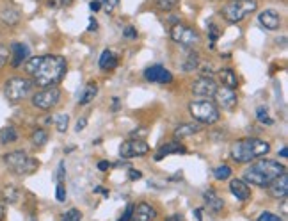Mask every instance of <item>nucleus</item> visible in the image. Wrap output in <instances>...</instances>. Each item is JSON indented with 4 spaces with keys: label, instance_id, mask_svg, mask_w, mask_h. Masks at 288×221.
I'll list each match as a JSON object with an SVG mask.
<instances>
[{
    "label": "nucleus",
    "instance_id": "3",
    "mask_svg": "<svg viewBox=\"0 0 288 221\" xmlns=\"http://www.w3.org/2000/svg\"><path fill=\"white\" fill-rule=\"evenodd\" d=\"M270 152V143L260 138H244L231 145V159L238 164L251 162L256 157L267 155Z\"/></svg>",
    "mask_w": 288,
    "mask_h": 221
},
{
    "label": "nucleus",
    "instance_id": "20",
    "mask_svg": "<svg viewBox=\"0 0 288 221\" xmlns=\"http://www.w3.org/2000/svg\"><path fill=\"white\" fill-rule=\"evenodd\" d=\"M203 198H205V203H207V207L212 210V212H221L222 207H224V201H222L221 198H219V194L215 193L214 189L205 191Z\"/></svg>",
    "mask_w": 288,
    "mask_h": 221
},
{
    "label": "nucleus",
    "instance_id": "26",
    "mask_svg": "<svg viewBox=\"0 0 288 221\" xmlns=\"http://www.w3.org/2000/svg\"><path fill=\"white\" fill-rule=\"evenodd\" d=\"M47 141H48V132L45 131V129H36L31 134V143L34 146H38V148L47 145Z\"/></svg>",
    "mask_w": 288,
    "mask_h": 221
},
{
    "label": "nucleus",
    "instance_id": "28",
    "mask_svg": "<svg viewBox=\"0 0 288 221\" xmlns=\"http://www.w3.org/2000/svg\"><path fill=\"white\" fill-rule=\"evenodd\" d=\"M231 168L228 164H221V166H217L214 170V177L217 178V180H228V178L231 177Z\"/></svg>",
    "mask_w": 288,
    "mask_h": 221
},
{
    "label": "nucleus",
    "instance_id": "1",
    "mask_svg": "<svg viewBox=\"0 0 288 221\" xmlns=\"http://www.w3.org/2000/svg\"><path fill=\"white\" fill-rule=\"evenodd\" d=\"M66 70V59L61 55H38V57H29L25 63V71L32 77V82L43 87H50L61 82Z\"/></svg>",
    "mask_w": 288,
    "mask_h": 221
},
{
    "label": "nucleus",
    "instance_id": "34",
    "mask_svg": "<svg viewBox=\"0 0 288 221\" xmlns=\"http://www.w3.org/2000/svg\"><path fill=\"white\" fill-rule=\"evenodd\" d=\"M61 221H82V212L78 209H70L68 212L63 214Z\"/></svg>",
    "mask_w": 288,
    "mask_h": 221
},
{
    "label": "nucleus",
    "instance_id": "50",
    "mask_svg": "<svg viewBox=\"0 0 288 221\" xmlns=\"http://www.w3.org/2000/svg\"><path fill=\"white\" fill-rule=\"evenodd\" d=\"M166 221H185L183 219L180 214H173V216H169V217H166Z\"/></svg>",
    "mask_w": 288,
    "mask_h": 221
},
{
    "label": "nucleus",
    "instance_id": "49",
    "mask_svg": "<svg viewBox=\"0 0 288 221\" xmlns=\"http://www.w3.org/2000/svg\"><path fill=\"white\" fill-rule=\"evenodd\" d=\"M89 8L93 9V11H100V9H101V2H100V0H93V2L89 4Z\"/></svg>",
    "mask_w": 288,
    "mask_h": 221
},
{
    "label": "nucleus",
    "instance_id": "15",
    "mask_svg": "<svg viewBox=\"0 0 288 221\" xmlns=\"http://www.w3.org/2000/svg\"><path fill=\"white\" fill-rule=\"evenodd\" d=\"M258 20H260V24L263 25L267 31H277L281 25L279 13L274 11V9H265V11H261L260 15H258Z\"/></svg>",
    "mask_w": 288,
    "mask_h": 221
},
{
    "label": "nucleus",
    "instance_id": "37",
    "mask_svg": "<svg viewBox=\"0 0 288 221\" xmlns=\"http://www.w3.org/2000/svg\"><path fill=\"white\" fill-rule=\"evenodd\" d=\"M9 59V48L4 47V45H0V68L4 66Z\"/></svg>",
    "mask_w": 288,
    "mask_h": 221
},
{
    "label": "nucleus",
    "instance_id": "53",
    "mask_svg": "<svg viewBox=\"0 0 288 221\" xmlns=\"http://www.w3.org/2000/svg\"><path fill=\"white\" fill-rule=\"evenodd\" d=\"M279 154H281V157H286V155H288L286 146H283V148H281V152H279Z\"/></svg>",
    "mask_w": 288,
    "mask_h": 221
},
{
    "label": "nucleus",
    "instance_id": "45",
    "mask_svg": "<svg viewBox=\"0 0 288 221\" xmlns=\"http://www.w3.org/2000/svg\"><path fill=\"white\" fill-rule=\"evenodd\" d=\"M132 212H133V205H128V209H126L125 216L121 217L119 221H130V219H132Z\"/></svg>",
    "mask_w": 288,
    "mask_h": 221
},
{
    "label": "nucleus",
    "instance_id": "48",
    "mask_svg": "<svg viewBox=\"0 0 288 221\" xmlns=\"http://www.w3.org/2000/svg\"><path fill=\"white\" fill-rule=\"evenodd\" d=\"M110 162H107V161H101V162H98V170H101V171H107L110 168Z\"/></svg>",
    "mask_w": 288,
    "mask_h": 221
},
{
    "label": "nucleus",
    "instance_id": "12",
    "mask_svg": "<svg viewBox=\"0 0 288 221\" xmlns=\"http://www.w3.org/2000/svg\"><path fill=\"white\" fill-rule=\"evenodd\" d=\"M144 79L148 82H155V84H169L173 82V75L168 68L160 66V64H153V66L146 68L144 70Z\"/></svg>",
    "mask_w": 288,
    "mask_h": 221
},
{
    "label": "nucleus",
    "instance_id": "32",
    "mask_svg": "<svg viewBox=\"0 0 288 221\" xmlns=\"http://www.w3.org/2000/svg\"><path fill=\"white\" fill-rule=\"evenodd\" d=\"M153 2H155V6L160 11H171L173 8H176L180 0H153Z\"/></svg>",
    "mask_w": 288,
    "mask_h": 221
},
{
    "label": "nucleus",
    "instance_id": "21",
    "mask_svg": "<svg viewBox=\"0 0 288 221\" xmlns=\"http://www.w3.org/2000/svg\"><path fill=\"white\" fill-rule=\"evenodd\" d=\"M201 127L198 123H180L178 127L175 129V139H183L189 138V136H194L199 132Z\"/></svg>",
    "mask_w": 288,
    "mask_h": 221
},
{
    "label": "nucleus",
    "instance_id": "38",
    "mask_svg": "<svg viewBox=\"0 0 288 221\" xmlns=\"http://www.w3.org/2000/svg\"><path fill=\"white\" fill-rule=\"evenodd\" d=\"M71 2H73V0H48V6H50V8H66Z\"/></svg>",
    "mask_w": 288,
    "mask_h": 221
},
{
    "label": "nucleus",
    "instance_id": "39",
    "mask_svg": "<svg viewBox=\"0 0 288 221\" xmlns=\"http://www.w3.org/2000/svg\"><path fill=\"white\" fill-rule=\"evenodd\" d=\"M258 221H283V219L272 212H261V216L258 217Z\"/></svg>",
    "mask_w": 288,
    "mask_h": 221
},
{
    "label": "nucleus",
    "instance_id": "40",
    "mask_svg": "<svg viewBox=\"0 0 288 221\" xmlns=\"http://www.w3.org/2000/svg\"><path fill=\"white\" fill-rule=\"evenodd\" d=\"M123 36H125V38H128V40H133V38H137V29L132 27V25H128V27L123 31Z\"/></svg>",
    "mask_w": 288,
    "mask_h": 221
},
{
    "label": "nucleus",
    "instance_id": "46",
    "mask_svg": "<svg viewBox=\"0 0 288 221\" xmlns=\"http://www.w3.org/2000/svg\"><path fill=\"white\" fill-rule=\"evenodd\" d=\"M87 31H91V32L98 31V22L94 20L93 16H91V18H89V27H87Z\"/></svg>",
    "mask_w": 288,
    "mask_h": 221
},
{
    "label": "nucleus",
    "instance_id": "35",
    "mask_svg": "<svg viewBox=\"0 0 288 221\" xmlns=\"http://www.w3.org/2000/svg\"><path fill=\"white\" fill-rule=\"evenodd\" d=\"M101 2V8L105 9L107 13H112L114 9L119 6V0H100Z\"/></svg>",
    "mask_w": 288,
    "mask_h": 221
},
{
    "label": "nucleus",
    "instance_id": "30",
    "mask_svg": "<svg viewBox=\"0 0 288 221\" xmlns=\"http://www.w3.org/2000/svg\"><path fill=\"white\" fill-rule=\"evenodd\" d=\"M55 127H57L59 132H66L68 129V123H70V116L66 115V113H61V115L55 116Z\"/></svg>",
    "mask_w": 288,
    "mask_h": 221
},
{
    "label": "nucleus",
    "instance_id": "47",
    "mask_svg": "<svg viewBox=\"0 0 288 221\" xmlns=\"http://www.w3.org/2000/svg\"><path fill=\"white\" fill-rule=\"evenodd\" d=\"M140 177H142V173L139 170H130V180H139Z\"/></svg>",
    "mask_w": 288,
    "mask_h": 221
},
{
    "label": "nucleus",
    "instance_id": "16",
    "mask_svg": "<svg viewBox=\"0 0 288 221\" xmlns=\"http://www.w3.org/2000/svg\"><path fill=\"white\" fill-rule=\"evenodd\" d=\"M230 191H231V194L240 201H247L251 198L249 184L240 180V178H233V180L230 182Z\"/></svg>",
    "mask_w": 288,
    "mask_h": 221
},
{
    "label": "nucleus",
    "instance_id": "36",
    "mask_svg": "<svg viewBox=\"0 0 288 221\" xmlns=\"http://www.w3.org/2000/svg\"><path fill=\"white\" fill-rule=\"evenodd\" d=\"M55 196H57V201H66V189H64V184L63 182H59L57 184V191H55Z\"/></svg>",
    "mask_w": 288,
    "mask_h": 221
},
{
    "label": "nucleus",
    "instance_id": "6",
    "mask_svg": "<svg viewBox=\"0 0 288 221\" xmlns=\"http://www.w3.org/2000/svg\"><path fill=\"white\" fill-rule=\"evenodd\" d=\"M191 111V116L199 123H205V125H212V123L219 122L221 118V113H219V107L214 102H208V100H198V102H192L189 105Z\"/></svg>",
    "mask_w": 288,
    "mask_h": 221
},
{
    "label": "nucleus",
    "instance_id": "24",
    "mask_svg": "<svg viewBox=\"0 0 288 221\" xmlns=\"http://www.w3.org/2000/svg\"><path fill=\"white\" fill-rule=\"evenodd\" d=\"M0 20L4 22L6 25H16L20 22V11L13 6H8L0 11Z\"/></svg>",
    "mask_w": 288,
    "mask_h": 221
},
{
    "label": "nucleus",
    "instance_id": "2",
    "mask_svg": "<svg viewBox=\"0 0 288 221\" xmlns=\"http://www.w3.org/2000/svg\"><path fill=\"white\" fill-rule=\"evenodd\" d=\"M286 168L283 164H279L277 161L272 159H260V161L253 162V164L245 170L244 173V182L251 184V186L258 187H267L274 178H277L281 173H284Z\"/></svg>",
    "mask_w": 288,
    "mask_h": 221
},
{
    "label": "nucleus",
    "instance_id": "51",
    "mask_svg": "<svg viewBox=\"0 0 288 221\" xmlns=\"http://www.w3.org/2000/svg\"><path fill=\"white\" fill-rule=\"evenodd\" d=\"M4 216H6V205L4 201H0V221H4Z\"/></svg>",
    "mask_w": 288,
    "mask_h": 221
},
{
    "label": "nucleus",
    "instance_id": "27",
    "mask_svg": "<svg viewBox=\"0 0 288 221\" xmlns=\"http://www.w3.org/2000/svg\"><path fill=\"white\" fill-rule=\"evenodd\" d=\"M18 139V132L13 129V127H4L0 131V143L2 145H9V143H15Z\"/></svg>",
    "mask_w": 288,
    "mask_h": 221
},
{
    "label": "nucleus",
    "instance_id": "44",
    "mask_svg": "<svg viewBox=\"0 0 288 221\" xmlns=\"http://www.w3.org/2000/svg\"><path fill=\"white\" fill-rule=\"evenodd\" d=\"M57 180L63 182L64 180V161L59 162V170H57Z\"/></svg>",
    "mask_w": 288,
    "mask_h": 221
},
{
    "label": "nucleus",
    "instance_id": "19",
    "mask_svg": "<svg viewBox=\"0 0 288 221\" xmlns=\"http://www.w3.org/2000/svg\"><path fill=\"white\" fill-rule=\"evenodd\" d=\"M157 212L152 205L148 203H139L137 207H133L132 212V221H152L155 219Z\"/></svg>",
    "mask_w": 288,
    "mask_h": 221
},
{
    "label": "nucleus",
    "instance_id": "42",
    "mask_svg": "<svg viewBox=\"0 0 288 221\" xmlns=\"http://www.w3.org/2000/svg\"><path fill=\"white\" fill-rule=\"evenodd\" d=\"M146 134H148V131H146L144 127H139L137 131H133V132H132V138H135V139H142Z\"/></svg>",
    "mask_w": 288,
    "mask_h": 221
},
{
    "label": "nucleus",
    "instance_id": "33",
    "mask_svg": "<svg viewBox=\"0 0 288 221\" xmlns=\"http://www.w3.org/2000/svg\"><path fill=\"white\" fill-rule=\"evenodd\" d=\"M198 63H199L198 54H191L187 57V63L183 64V70H185V71H194L196 68H198Z\"/></svg>",
    "mask_w": 288,
    "mask_h": 221
},
{
    "label": "nucleus",
    "instance_id": "4",
    "mask_svg": "<svg viewBox=\"0 0 288 221\" xmlns=\"http://www.w3.org/2000/svg\"><path fill=\"white\" fill-rule=\"evenodd\" d=\"M2 159H4V164L8 166V170L15 175H20V177L32 175L39 168V162L24 150L9 152Z\"/></svg>",
    "mask_w": 288,
    "mask_h": 221
},
{
    "label": "nucleus",
    "instance_id": "10",
    "mask_svg": "<svg viewBox=\"0 0 288 221\" xmlns=\"http://www.w3.org/2000/svg\"><path fill=\"white\" fill-rule=\"evenodd\" d=\"M150 152L148 143L144 139H128V141L121 143L119 146V157L121 159H133V157H140V155H146Z\"/></svg>",
    "mask_w": 288,
    "mask_h": 221
},
{
    "label": "nucleus",
    "instance_id": "8",
    "mask_svg": "<svg viewBox=\"0 0 288 221\" xmlns=\"http://www.w3.org/2000/svg\"><path fill=\"white\" fill-rule=\"evenodd\" d=\"M169 36H171V40L175 41V43L187 48L196 47V45L201 41V36L198 34V31H194V29L189 27V25H182V24L173 25Z\"/></svg>",
    "mask_w": 288,
    "mask_h": 221
},
{
    "label": "nucleus",
    "instance_id": "41",
    "mask_svg": "<svg viewBox=\"0 0 288 221\" xmlns=\"http://www.w3.org/2000/svg\"><path fill=\"white\" fill-rule=\"evenodd\" d=\"M86 125H87V118H86V116H82V118L77 122V125H75V131H77V132H82V131H84V129H86Z\"/></svg>",
    "mask_w": 288,
    "mask_h": 221
},
{
    "label": "nucleus",
    "instance_id": "25",
    "mask_svg": "<svg viewBox=\"0 0 288 221\" xmlns=\"http://www.w3.org/2000/svg\"><path fill=\"white\" fill-rule=\"evenodd\" d=\"M98 95V84L96 82H89L84 91H82L80 98H78V105H87L94 100V96Z\"/></svg>",
    "mask_w": 288,
    "mask_h": 221
},
{
    "label": "nucleus",
    "instance_id": "31",
    "mask_svg": "<svg viewBox=\"0 0 288 221\" xmlns=\"http://www.w3.org/2000/svg\"><path fill=\"white\" fill-rule=\"evenodd\" d=\"M256 118H258V122L265 123V125H272V123H274V120L270 118L269 109H267V107H258V111H256Z\"/></svg>",
    "mask_w": 288,
    "mask_h": 221
},
{
    "label": "nucleus",
    "instance_id": "13",
    "mask_svg": "<svg viewBox=\"0 0 288 221\" xmlns=\"http://www.w3.org/2000/svg\"><path fill=\"white\" fill-rule=\"evenodd\" d=\"M215 89H217V84L212 77H199L198 80L192 82V95L201 96V98H208V96H214Z\"/></svg>",
    "mask_w": 288,
    "mask_h": 221
},
{
    "label": "nucleus",
    "instance_id": "7",
    "mask_svg": "<svg viewBox=\"0 0 288 221\" xmlns=\"http://www.w3.org/2000/svg\"><path fill=\"white\" fill-rule=\"evenodd\" d=\"M32 80L24 79V77H13L6 82L4 86V95L11 103H18L25 100L32 91Z\"/></svg>",
    "mask_w": 288,
    "mask_h": 221
},
{
    "label": "nucleus",
    "instance_id": "5",
    "mask_svg": "<svg viewBox=\"0 0 288 221\" xmlns=\"http://www.w3.org/2000/svg\"><path fill=\"white\" fill-rule=\"evenodd\" d=\"M258 9L256 0H231L222 8L221 15L226 22L230 24H238V22L245 20L251 13H254Z\"/></svg>",
    "mask_w": 288,
    "mask_h": 221
},
{
    "label": "nucleus",
    "instance_id": "22",
    "mask_svg": "<svg viewBox=\"0 0 288 221\" xmlns=\"http://www.w3.org/2000/svg\"><path fill=\"white\" fill-rule=\"evenodd\" d=\"M219 79H221L222 86L228 87V89H237V87H238L237 73H235L231 68H224V70H221V73H219Z\"/></svg>",
    "mask_w": 288,
    "mask_h": 221
},
{
    "label": "nucleus",
    "instance_id": "52",
    "mask_svg": "<svg viewBox=\"0 0 288 221\" xmlns=\"http://www.w3.org/2000/svg\"><path fill=\"white\" fill-rule=\"evenodd\" d=\"M203 209H196V217H198V221H203Z\"/></svg>",
    "mask_w": 288,
    "mask_h": 221
},
{
    "label": "nucleus",
    "instance_id": "17",
    "mask_svg": "<svg viewBox=\"0 0 288 221\" xmlns=\"http://www.w3.org/2000/svg\"><path fill=\"white\" fill-rule=\"evenodd\" d=\"M29 59V47L25 43H15L11 45V64L15 68H18L20 64H24Z\"/></svg>",
    "mask_w": 288,
    "mask_h": 221
},
{
    "label": "nucleus",
    "instance_id": "14",
    "mask_svg": "<svg viewBox=\"0 0 288 221\" xmlns=\"http://www.w3.org/2000/svg\"><path fill=\"white\" fill-rule=\"evenodd\" d=\"M267 189H269V194L272 198L284 200V198H286V194H288V173H286V171H284V173H281L277 178H274L269 186H267Z\"/></svg>",
    "mask_w": 288,
    "mask_h": 221
},
{
    "label": "nucleus",
    "instance_id": "23",
    "mask_svg": "<svg viewBox=\"0 0 288 221\" xmlns=\"http://www.w3.org/2000/svg\"><path fill=\"white\" fill-rule=\"evenodd\" d=\"M117 66V57L112 50H103L100 55V68L103 71H112Z\"/></svg>",
    "mask_w": 288,
    "mask_h": 221
},
{
    "label": "nucleus",
    "instance_id": "9",
    "mask_svg": "<svg viewBox=\"0 0 288 221\" xmlns=\"http://www.w3.org/2000/svg\"><path fill=\"white\" fill-rule=\"evenodd\" d=\"M59 100H61V89L55 86H50L32 96V105L41 111H50L57 105Z\"/></svg>",
    "mask_w": 288,
    "mask_h": 221
},
{
    "label": "nucleus",
    "instance_id": "11",
    "mask_svg": "<svg viewBox=\"0 0 288 221\" xmlns=\"http://www.w3.org/2000/svg\"><path fill=\"white\" fill-rule=\"evenodd\" d=\"M214 98H215V105L224 111H233L238 103V96L237 93H235V89H228V87L224 86L215 89Z\"/></svg>",
    "mask_w": 288,
    "mask_h": 221
},
{
    "label": "nucleus",
    "instance_id": "18",
    "mask_svg": "<svg viewBox=\"0 0 288 221\" xmlns=\"http://www.w3.org/2000/svg\"><path fill=\"white\" fill-rule=\"evenodd\" d=\"M187 148L178 141H171V143H166L159 148V152L155 154V161H162L164 157H168L171 154H185Z\"/></svg>",
    "mask_w": 288,
    "mask_h": 221
},
{
    "label": "nucleus",
    "instance_id": "43",
    "mask_svg": "<svg viewBox=\"0 0 288 221\" xmlns=\"http://www.w3.org/2000/svg\"><path fill=\"white\" fill-rule=\"evenodd\" d=\"M219 34H221V32L217 31V27H215V25H210V40H212V47H214V41L219 38Z\"/></svg>",
    "mask_w": 288,
    "mask_h": 221
},
{
    "label": "nucleus",
    "instance_id": "29",
    "mask_svg": "<svg viewBox=\"0 0 288 221\" xmlns=\"http://www.w3.org/2000/svg\"><path fill=\"white\" fill-rule=\"evenodd\" d=\"M4 200L8 201V203H16V201L20 200V191L16 189L15 186H8L4 189Z\"/></svg>",
    "mask_w": 288,
    "mask_h": 221
}]
</instances>
